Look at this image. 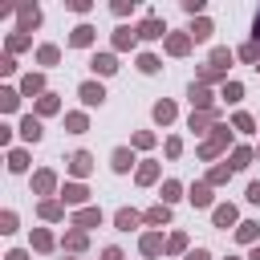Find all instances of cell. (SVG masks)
I'll return each instance as SVG.
<instances>
[{
	"instance_id": "9f6ffc18",
	"label": "cell",
	"mask_w": 260,
	"mask_h": 260,
	"mask_svg": "<svg viewBox=\"0 0 260 260\" xmlns=\"http://www.w3.org/2000/svg\"><path fill=\"white\" fill-rule=\"evenodd\" d=\"M98 260H126V252H122V248H118V244H106V248H102V256H98Z\"/></svg>"
},
{
	"instance_id": "5b68a950",
	"label": "cell",
	"mask_w": 260,
	"mask_h": 260,
	"mask_svg": "<svg viewBox=\"0 0 260 260\" xmlns=\"http://www.w3.org/2000/svg\"><path fill=\"white\" fill-rule=\"evenodd\" d=\"M219 122H223V106H215V110H191V114H187V130H191V134H203V138H207Z\"/></svg>"
},
{
	"instance_id": "f35d334b",
	"label": "cell",
	"mask_w": 260,
	"mask_h": 260,
	"mask_svg": "<svg viewBox=\"0 0 260 260\" xmlns=\"http://www.w3.org/2000/svg\"><path fill=\"white\" fill-rule=\"evenodd\" d=\"M65 134H89V110H65Z\"/></svg>"
},
{
	"instance_id": "603a6c76",
	"label": "cell",
	"mask_w": 260,
	"mask_h": 260,
	"mask_svg": "<svg viewBox=\"0 0 260 260\" xmlns=\"http://www.w3.org/2000/svg\"><path fill=\"white\" fill-rule=\"evenodd\" d=\"M37 219L41 223H65L69 219V207L61 199H37Z\"/></svg>"
},
{
	"instance_id": "4dcf8cb0",
	"label": "cell",
	"mask_w": 260,
	"mask_h": 260,
	"mask_svg": "<svg viewBox=\"0 0 260 260\" xmlns=\"http://www.w3.org/2000/svg\"><path fill=\"white\" fill-rule=\"evenodd\" d=\"M32 114H37L41 122H45V118H53V114H61V93H57V89H49L45 98H37V102H32Z\"/></svg>"
},
{
	"instance_id": "277c9868",
	"label": "cell",
	"mask_w": 260,
	"mask_h": 260,
	"mask_svg": "<svg viewBox=\"0 0 260 260\" xmlns=\"http://www.w3.org/2000/svg\"><path fill=\"white\" fill-rule=\"evenodd\" d=\"M106 85L98 81V77H85V81H77V102H81V110H102L106 106Z\"/></svg>"
},
{
	"instance_id": "8992f818",
	"label": "cell",
	"mask_w": 260,
	"mask_h": 260,
	"mask_svg": "<svg viewBox=\"0 0 260 260\" xmlns=\"http://www.w3.org/2000/svg\"><path fill=\"white\" fill-rule=\"evenodd\" d=\"M89 195H93V191H89V183L65 179V183H61V195H57V199H61V203H65L69 211H81V207H89Z\"/></svg>"
},
{
	"instance_id": "5bb4252c",
	"label": "cell",
	"mask_w": 260,
	"mask_h": 260,
	"mask_svg": "<svg viewBox=\"0 0 260 260\" xmlns=\"http://www.w3.org/2000/svg\"><path fill=\"white\" fill-rule=\"evenodd\" d=\"M138 162H142V158H138L134 146H114V150H110V171H114V175H130V171H138Z\"/></svg>"
},
{
	"instance_id": "2e32d148",
	"label": "cell",
	"mask_w": 260,
	"mask_h": 260,
	"mask_svg": "<svg viewBox=\"0 0 260 260\" xmlns=\"http://www.w3.org/2000/svg\"><path fill=\"white\" fill-rule=\"evenodd\" d=\"M28 248H32L37 256H53V252L61 248V236H53V228H32V232H28Z\"/></svg>"
},
{
	"instance_id": "1f68e13d",
	"label": "cell",
	"mask_w": 260,
	"mask_h": 260,
	"mask_svg": "<svg viewBox=\"0 0 260 260\" xmlns=\"http://www.w3.org/2000/svg\"><path fill=\"white\" fill-rule=\"evenodd\" d=\"M228 162H232V171H248V167L256 162V146L236 142V146H232V154H228Z\"/></svg>"
},
{
	"instance_id": "7c38bea8",
	"label": "cell",
	"mask_w": 260,
	"mask_h": 260,
	"mask_svg": "<svg viewBox=\"0 0 260 260\" xmlns=\"http://www.w3.org/2000/svg\"><path fill=\"white\" fill-rule=\"evenodd\" d=\"M16 138L24 142V146H37L41 138H45V122L28 110V114H20V122H16Z\"/></svg>"
},
{
	"instance_id": "9a60e30c",
	"label": "cell",
	"mask_w": 260,
	"mask_h": 260,
	"mask_svg": "<svg viewBox=\"0 0 260 260\" xmlns=\"http://www.w3.org/2000/svg\"><path fill=\"white\" fill-rule=\"evenodd\" d=\"M211 228H219V232H236V228H240V207L228 203V199L215 203V207H211Z\"/></svg>"
},
{
	"instance_id": "7bdbcfd3",
	"label": "cell",
	"mask_w": 260,
	"mask_h": 260,
	"mask_svg": "<svg viewBox=\"0 0 260 260\" xmlns=\"http://www.w3.org/2000/svg\"><path fill=\"white\" fill-rule=\"evenodd\" d=\"M244 102V81H228V85H219V106H240Z\"/></svg>"
},
{
	"instance_id": "83f0119b",
	"label": "cell",
	"mask_w": 260,
	"mask_h": 260,
	"mask_svg": "<svg viewBox=\"0 0 260 260\" xmlns=\"http://www.w3.org/2000/svg\"><path fill=\"white\" fill-rule=\"evenodd\" d=\"M142 219H146V228L162 232V228H171V219H175V207H167V203H150V207L142 211Z\"/></svg>"
},
{
	"instance_id": "6da1fadb",
	"label": "cell",
	"mask_w": 260,
	"mask_h": 260,
	"mask_svg": "<svg viewBox=\"0 0 260 260\" xmlns=\"http://www.w3.org/2000/svg\"><path fill=\"white\" fill-rule=\"evenodd\" d=\"M232 146H236V130H232L228 122H219V126L195 146V158H199V162H219V158L232 154Z\"/></svg>"
},
{
	"instance_id": "f546056e",
	"label": "cell",
	"mask_w": 260,
	"mask_h": 260,
	"mask_svg": "<svg viewBox=\"0 0 260 260\" xmlns=\"http://www.w3.org/2000/svg\"><path fill=\"white\" fill-rule=\"evenodd\" d=\"M179 199H187V183H179V179H162V183H158V203L175 207Z\"/></svg>"
},
{
	"instance_id": "f1b7e54d",
	"label": "cell",
	"mask_w": 260,
	"mask_h": 260,
	"mask_svg": "<svg viewBox=\"0 0 260 260\" xmlns=\"http://www.w3.org/2000/svg\"><path fill=\"white\" fill-rule=\"evenodd\" d=\"M28 162H32L28 146H12V150H4V167H8V175H28Z\"/></svg>"
},
{
	"instance_id": "30bf717a",
	"label": "cell",
	"mask_w": 260,
	"mask_h": 260,
	"mask_svg": "<svg viewBox=\"0 0 260 260\" xmlns=\"http://www.w3.org/2000/svg\"><path fill=\"white\" fill-rule=\"evenodd\" d=\"M187 203H191L195 211H211V207H215V187H211L207 179L187 183Z\"/></svg>"
},
{
	"instance_id": "3957f363",
	"label": "cell",
	"mask_w": 260,
	"mask_h": 260,
	"mask_svg": "<svg viewBox=\"0 0 260 260\" xmlns=\"http://www.w3.org/2000/svg\"><path fill=\"white\" fill-rule=\"evenodd\" d=\"M85 65H89V73H93L98 81H106V77H114V73L122 69V65H118V53H114V49H93Z\"/></svg>"
},
{
	"instance_id": "e0dca14e",
	"label": "cell",
	"mask_w": 260,
	"mask_h": 260,
	"mask_svg": "<svg viewBox=\"0 0 260 260\" xmlns=\"http://www.w3.org/2000/svg\"><path fill=\"white\" fill-rule=\"evenodd\" d=\"M12 16H16V32H28V37H32V28H41V20H45L41 4H20V8H12Z\"/></svg>"
},
{
	"instance_id": "ee69618b",
	"label": "cell",
	"mask_w": 260,
	"mask_h": 260,
	"mask_svg": "<svg viewBox=\"0 0 260 260\" xmlns=\"http://www.w3.org/2000/svg\"><path fill=\"white\" fill-rule=\"evenodd\" d=\"M20 102H24V98H20L16 85H0V114H16Z\"/></svg>"
},
{
	"instance_id": "bcb514c9",
	"label": "cell",
	"mask_w": 260,
	"mask_h": 260,
	"mask_svg": "<svg viewBox=\"0 0 260 260\" xmlns=\"http://www.w3.org/2000/svg\"><path fill=\"white\" fill-rule=\"evenodd\" d=\"M20 232V215H16V207H4L0 211V236H16Z\"/></svg>"
},
{
	"instance_id": "c3c4849f",
	"label": "cell",
	"mask_w": 260,
	"mask_h": 260,
	"mask_svg": "<svg viewBox=\"0 0 260 260\" xmlns=\"http://www.w3.org/2000/svg\"><path fill=\"white\" fill-rule=\"evenodd\" d=\"M162 154H167L171 162L183 158V138H179V134H167V138H162Z\"/></svg>"
},
{
	"instance_id": "681fc988",
	"label": "cell",
	"mask_w": 260,
	"mask_h": 260,
	"mask_svg": "<svg viewBox=\"0 0 260 260\" xmlns=\"http://www.w3.org/2000/svg\"><path fill=\"white\" fill-rule=\"evenodd\" d=\"M179 8L195 20V16H207V0H179Z\"/></svg>"
},
{
	"instance_id": "cb8c5ba5",
	"label": "cell",
	"mask_w": 260,
	"mask_h": 260,
	"mask_svg": "<svg viewBox=\"0 0 260 260\" xmlns=\"http://www.w3.org/2000/svg\"><path fill=\"white\" fill-rule=\"evenodd\" d=\"M93 45H98V28L89 20H77L69 28V49H93Z\"/></svg>"
},
{
	"instance_id": "b9f144b4",
	"label": "cell",
	"mask_w": 260,
	"mask_h": 260,
	"mask_svg": "<svg viewBox=\"0 0 260 260\" xmlns=\"http://www.w3.org/2000/svg\"><path fill=\"white\" fill-rule=\"evenodd\" d=\"M195 81L211 89V85H228L232 77H228V73H219V69H211V65H199V69H195Z\"/></svg>"
},
{
	"instance_id": "6f0895ef",
	"label": "cell",
	"mask_w": 260,
	"mask_h": 260,
	"mask_svg": "<svg viewBox=\"0 0 260 260\" xmlns=\"http://www.w3.org/2000/svg\"><path fill=\"white\" fill-rule=\"evenodd\" d=\"M4 260H32V248H8Z\"/></svg>"
},
{
	"instance_id": "7dc6e473",
	"label": "cell",
	"mask_w": 260,
	"mask_h": 260,
	"mask_svg": "<svg viewBox=\"0 0 260 260\" xmlns=\"http://www.w3.org/2000/svg\"><path fill=\"white\" fill-rule=\"evenodd\" d=\"M236 61H244V65L256 69V65H260V45H256V41H244V45L236 49Z\"/></svg>"
},
{
	"instance_id": "8fae6325",
	"label": "cell",
	"mask_w": 260,
	"mask_h": 260,
	"mask_svg": "<svg viewBox=\"0 0 260 260\" xmlns=\"http://www.w3.org/2000/svg\"><path fill=\"white\" fill-rule=\"evenodd\" d=\"M191 49H195V41H191V32H187V28H171V37L162 41V53H167V57H175V61L191 57Z\"/></svg>"
},
{
	"instance_id": "680465c9",
	"label": "cell",
	"mask_w": 260,
	"mask_h": 260,
	"mask_svg": "<svg viewBox=\"0 0 260 260\" xmlns=\"http://www.w3.org/2000/svg\"><path fill=\"white\" fill-rule=\"evenodd\" d=\"M183 260H211V252H207V248H191Z\"/></svg>"
},
{
	"instance_id": "816d5d0a",
	"label": "cell",
	"mask_w": 260,
	"mask_h": 260,
	"mask_svg": "<svg viewBox=\"0 0 260 260\" xmlns=\"http://www.w3.org/2000/svg\"><path fill=\"white\" fill-rule=\"evenodd\" d=\"M65 8L77 12V16H89V12H93V0H65Z\"/></svg>"
},
{
	"instance_id": "11a10c76",
	"label": "cell",
	"mask_w": 260,
	"mask_h": 260,
	"mask_svg": "<svg viewBox=\"0 0 260 260\" xmlns=\"http://www.w3.org/2000/svg\"><path fill=\"white\" fill-rule=\"evenodd\" d=\"M244 199H248L252 207H260V179H252V183H248V191H244Z\"/></svg>"
},
{
	"instance_id": "03108f58",
	"label": "cell",
	"mask_w": 260,
	"mask_h": 260,
	"mask_svg": "<svg viewBox=\"0 0 260 260\" xmlns=\"http://www.w3.org/2000/svg\"><path fill=\"white\" fill-rule=\"evenodd\" d=\"M256 73H260V65H256Z\"/></svg>"
},
{
	"instance_id": "be15d7a7",
	"label": "cell",
	"mask_w": 260,
	"mask_h": 260,
	"mask_svg": "<svg viewBox=\"0 0 260 260\" xmlns=\"http://www.w3.org/2000/svg\"><path fill=\"white\" fill-rule=\"evenodd\" d=\"M256 162H260V146H256Z\"/></svg>"
},
{
	"instance_id": "44dd1931",
	"label": "cell",
	"mask_w": 260,
	"mask_h": 260,
	"mask_svg": "<svg viewBox=\"0 0 260 260\" xmlns=\"http://www.w3.org/2000/svg\"><path fill=\"white\" fill-rule=\"evenodd\" d=\"M85 252H89V232L65 228L61 232V256H85Z\"/></svg>"
},
{
	"instance_id": "836d02e7",
	"label": "cell",
	"mask_w": 260,
	"mask_h": 260,
	"mask_svg": "<svg viewBox=\"0 0 260 260\" xmlns=\"http://www.w3.org/2000/svg\"><path fill=\"white\" fill-rule=\"evenodd\" d=\"M207 65H211V69H219V73H228V69L236 65V49H228V45H215V49L207 53Z\"/></svg>"
},
{
	"instance_id": "4316f807",
	"label": "cell",
	"mask_w": 260,
	"mask_h": 260,
	"mask_svg": "<svg viewBox=\"0 0 260 260\" xmlns=\"http://www.w3.org/2000/svg\"><path fill=\"white\" fill-rule=\"evenodd\" d=\"M175 118H179V106H175L171 98H158V102L150 106V122H154V126L167 130V126H175Z\"/></svg>"
},
{
	"instance_id": "52a82bcc",
	"label": "cell",
	"mask_w": 260,
	"mask_h": 260,
	"mask_svg": "<svg viewBox=\"0 0 260 260\" xmlns=\"http://www.w3.org/2000/svg\"><path fill=\"white\" fill-rule=\"evenodd\" d=\"M138 45H142V41H138V24H118V28L110 32V49H114V53H134V57H138Z\"/></svg>"
},
{
	"instance_id": "ac0fdd59",
	"label": "cell",
	"mask_w": 260,
	"mask_h": 260,
	"mask_svg": "<svg viewBox=\"0 0 260 260\" xmlns=\"http://www.w3.org/2000/svg\"><path fill=\"white\" fill-rule=\"evenodd\" d=\"M167 37H171V28H167V20H162V16L146 12V16L138 20V41H167Z\"/></svg>"
},
{
	"instance_id": "f5cc1de1",
	"label": "cell",
	"mask_w": 260,
	"mask_h": 260,
	"mask_svg": "<svg viewBox=\"0 0 260 260\" xmlns=\"http://www.w3.org/2000/svg\"><path fill=\"white\" fill-rule=\"evenodd\" d=\"M16 69H20V65H16V57H12V53H0V77H12Z\"/></svg>"
},
{
	"instance_id": "6125c7cd",
	"label": "cell",
	"mask_w": 260,
	"mask_h": 260,
	"mask_svg": "<svg viewBox=\"0 0 260 260\" xmlns=\"http://www.w3.org/2000/svg\"><path fill=\"white\" fill-rule=\"evenodd\" d=\"M223 260H244V256H223Z\"/></svg>"
},
{
	"instance_id": "74e56055",
	"label": "cell",
	"mask_w": 260,
	"mask_h": 260,
	"mask_svg": "<svg viewBox=\"0 0 260 260\" xmlns=\"http://www.w3.org/2000/svg\"><path fill=\"white\" fill-rule=\"evenodd\" d=\"M187 32H191V41H195V45H203V41H211L215 20H211V16H195V20L187 24Z\"/></svg>"
},
{
	"instance_id": "ab89813d",
	"label": "cell",
	"mask_w": 260,
	"mask_h": 260,
	"mask_svg": "<svg viewBox=\"0 0 260 260\" xmlns=\"http://www.w3.org/2000/svg\"><path fill=\"white\" fill-rule=\"evenodd\" d=\"M232 175H236V171H232V162H228V158H223V162H211V167H207V175H203V179H207V183H211V187H228V183H232Z\"/></svg>"
},
{
	"instance_id": "ba28073f",
	"label": "cell",
	"mask_w": 260,
	"mask_h": 260,
	"mask_svg": "<svg viewBox=\"0 0 260 260\" xmlns=\"http://www.w3.org/2000/svg\"><path fill=\"white\" fill-rule=\"evenodd\" d=\"M16 89H20V98H45L49 93V77H45V69H28V73H20V81H16Z\"/></svg>"
},
{
	"instance_id": "91938a15",
	"label": "cell",
	"mask_w": 260,
	"mask_h": 260,
	"mask_svg": "<svg viewBox=\"0 0 260 260\" xmlns=\"http://www.w3.org/2000/svg\"><path fill=\"white\" fill-rule=\"evenodd\" d=\"M248 41H256V45H260V12H256V20H252V37H248Z\"/></svg>"
},
{
	"instance_id": "4fadbf2b",
	"label": "cell",
	"mask_w": 260,
	"mask_h": 260,
	"mask_svg": "<svg viewBox=\"0 0 260 260\" xmlns=\"http://www.w3.org/2000/svg\"><path fill=\"white\" fill-rule=\"evenodd\" d=\"M106 223V211L98 207V203H89V207H81V211H69V228H77V232H93V228H102Z\"/></svg>"
},
{
	"instance_id": "8d00e7d4",
	"label": "cell",
	"mask_w": 260,
	"mask_h": 260,
	"mask_svg": "<svg viewBox=\"0 0 260 260\" xmlns=\"http://www.w3.org/2000/svg\"><path fill=\"white\" fill-rule=\"evenodd\" d=\"M232 236H236V244L256 248V244H260V223H256V219H240V228H236Z\"/></svg>"
},
{
	"instance_id": "7402d4cb",
	"label": "cell",
	"mask_w": 260,
	"mask_h": 260,
	"mask_svg": "<svg viewBox=\"0 0 260 260\" xmlns=\"http://www.w3.org/2000/svg\"><path fill=\"white\" fill-rule=\"evenodd\" d=\"M138 252H142L146 260H158V256H167V236H162V232H154V228H146V232L138 236Z\"/></svg>"
},
{
	"instance_id": "f907efd6",
	"label": "cell",
	"mask_w": 260,
	"mask_h": 260,
	"mask_svg": "<svg viewBox=\"0 0 260 260\" xmlns=\"http://www.w3.org/2000/svg\"><path fill=\"white\" fill-rule=\"evenodd\" d=\"M134 8H138L134 0H110V12H114L118 20H126V16H134Z\"/></svg>"
},
{
	"instance_id": "9c48e42d",
	"label": "cell",
	"mask_w": 260,
	"mask_h": 260,
	"mask_svg": "<svg viewBox=\"0 0 260 260\" xmlns=\"http://www.w3.org/2000/svg\"><path fill=\"white\" fill-rule=\"evenodd\" d=\"M93 167H98V162H93L89 150H73V154H65V175L77 179V183H85V179L93 175Z\"/></svg>"
},
{
	"instance_id": "7a4b0ae2",
	"label": "cell",
	"mask_w": 260,
	"mask_h": 260,
	"mask_svg": "<svg viewBox=\"0 0 260 260\" xmlns=\"http://www.w3.org/2000/svg\"><path fill=\"white\" fill-rule=\"evenodd\" d=\"M28 191H32L37 199H57V195H61V175H57L53 167H37V171L28 175Z\"/></svg>"
},
{
	"instance_id": "db71d44e",
	"label": "cell",
	"mask_w": 260,
	"mask_h": 260,
	"mask_svg": "<svg viewBox=\"0 0 260 260\" xmlns=\"http://www.w3.org/2000/svg\"><path fill=\"white\" fill-rule=\"evenodd\" d=\"M12 138H16V126L0 122V146H4V150H12Z\"/></svg>"
},
{
	"instance_id": "d6986e66",
	"label": "cell",
	"mask_w": 260,
	"mask_h": 260,
	"mask_svg": "<svg viewBox=\"0 0 260 260\" xmlns=\"http://www.w3.org/2000/svg\"><path fill=\"white\" fill-rule=\"evenodd\" d=\"M187 102H191V110H215L219 106V89H207V85L191 81L187 85Z\"/></svg>"
},
{
	"instance_id": "d6a6232c",
	"label": "cell",
	"mask_w": 260,
	"mask_h": 260,
	"mask_svg": "<svg viewBox=\"0 0 260 260\" xmlns=\"http://www.w3.org/2000/svg\"><path fill=\"white\" fill-rule=\"evenodd\" d=\"M4 53L20 57V53H37V49H32V37H28V32H16V28H12V32L4 37Z\"/></svg>"
},
{
	"instance_id": "d4e9b609",
	"label": "cell",
	"mask_w": 260,
	"mask_h": 260,
	"mask_svg": "<svg viewBox=\"0 0 260 260\" xmlns=\"http://www.w3.org/2000/svg\"><path fill=\"white\" fill-rule=\"evenodd\" d=\"M134 183H138V187H158V183H162V162H158V158H142L138 171H134Z\"/></svg>"
},
{
	"instance_id": "e7e4bbea",
	"label": "cell",
	"mask_w": 260,
	"mask_h": 260,
	"mask_svg": "<svg viewBox=\"0 0 260 260\" xmlns=\"http://www.w3.org/2000/svg\"><path fill=\"white\" fill-rule=\"evenodd\" d=\"M61 260H77V256H61Z\"/></svg>"
},
{
	"instance_id": "e575fe53",
	"label": "cell",
	"mask_w": 260,
	"mask_h": 260,
	"mask_svg": "<svg viewBox=\"0 0 260 260\" xmlns=\"http://www.w3.org/2000/svg\"><path fill=\"white\" fill-rule=\"evenodd\" d=\"M134 69H138L142 77H154V73H162V57L150 53V49H142V53L134 57Z\"/></svg>"
},
{
	"instance_id": "f6af8a7d",
	"label": "cell",
	"mask_w": 260,
	"mask_h": 260,
	"mask_svg": "<svg viewBox=\"0 0 260 260\" xmlns=\"http://www.w3.org/2000/svg\"><path fill=\"white\" fill-rule=\"evenodd\" d=\"M130 146H134V150H154V146H158V134H154V130H134V134H130Z\"/></svg>"
},
{
	"instance_id": "94428289",
	"label": "cell",
	"mask_w": 260,
	"mask_h": 260,
	"mask_svg": "<svg viewBox=\"0 0 260 260\" xmlns=\"http://www.w3.org/2000/svg\"><path fill=\"white\" fill-rule=\"evenodd\" d=\"M248 260H260V244H256V248H248Z\"/></svg>"
},
{
	"instance_id": "60d3db41",
	"label": "cell",
	"mask_w": 260,
	"mask_h": 260,
	"mask_svg": "<svg viewBox=\"0 0 260 260\" xmlns=\"http://www.w3.org/2000/svg\"><path fill=\"white\" fill-rule=\"evenodd\" d=\"M187 252H191V236L187 232H167V256H179L183 260Z\"/></svg>"
},
{
	"instance_id": "ffe728a7",
	"label": "cell",
	"mask_w": 260,
	"mask_h": 260,
	"mask_svg": "<svg viewBox=\"0 0 260 260\" xmlns=\"http://www.w3.org/2000/svg\"><path fill=\"white\" fill-rule=\"evenodd\" d=\"M110 219H114V228H118V232H138V236L146 232V219H142V211H138V207H118Z\"/></svg>"
},
{
	"instance_id": "484cf974",
	"label": "cell",
	"mask_w": 260,
	"mask_h": 260,
	"mask_svg": "<svg viewBox=\"0 0 260 260\" xmlns=\"http://www.w3.org/2000/svg\"><path fill=\"white\" fill-rule=\"evenodd\" d=\"M32 61H37L45 73H49V69H57V65H61V45H57V41H41V45H37V53H32Z\"/></svg>"
},
{
	"instance_id": "d590c367",
	"label": "cell",
	"mask_w": 260,
	"mask_h": 260,
	"mask_svg": "<svg viewBox=\"0 0 260 260\" xmlns=\"http://www.w3.org/2000/svg\"><path fill=\"white\" fill-rule=\"evenodd\" d=\"M228 126H232L236 134H260V118H252L248 110H236V114L228 118Z\"/></svg>"
}]
</instances>
